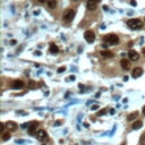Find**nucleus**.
<instances>
[{"label": "nucleus", "instance_id": "1a4fd4ad", "mask_svg": "<svg viewBox=\"0 0 145 145\" xmlns=\"http://www.w3.org/2000/svg\"><path fill=\"white\" fill-rule=\"evenodd\" d=\"M142 75H143V69H142V68L136 67V68H134V69H133L132 76L134 77V78H138V77H141Z\"/></svg>", "mask_w": 145, "mask_h": 145}, {"label": "nucleus", "instance_id": "4468645a", "mask_svg": "<svg viewBox=\"0 0 145 145\" xmlns=\"http://www.w3.org/2000/svg\"><path fill=\"white\" fill-rule=\"evenodd\" d=\"M142 126H143V122L141 121V120H137V121H135L134 124H133L132 127H133V129H134V130H137V129H139Z\"/></svg>", "mask_w": 145, "mask_h": 145}, {"label": "nucleus", "instance_id": "39448f33", "mask_svg": "<svg viewBox=\"0 0 145 145\" xmlns=\"http://www.w3.org/2000/svg\"><path fill=\"white\" fill-rule=\"evenodd\" d=\"M36 138L39 139V141H41V142H44V141H46L48 139V135H46V133L44 132V130H39V132L36 133Z\"/></svg>", "mask_w": 145, "mask_h": 145}, {"label": "nucleus", "instance_id": "20e7f679", "mask_svg": "<svg viewBox=\"0 0 145 145\" xmlns=\"http://www.w3.org/2000/svg\"><path fill=\"white\" fill-rule=\"evenodd\" d=\"M74 17H75V10L72 9H68L63 14V20L65 22H70V20H72Z\"/></svg>", "mask_w": 145, "mask_h": 145}, {"label": "nucleus", "instance_id": "393cba45", "mask_svg": "<svg viewBox=\"0 0 145 145\" xmlns=\"http://www.w3.org/2000/svg\"><path fill=\"white\" fill-rule=\"evenodd\" d=\"M26 126L28 127V124H23V125H22V128H26Z\"/></svg>", "mask_w": 145, "mask_h": 145}, {"label": "nucleus", "instance_id": "f3484780", "mask_svg": "<svg viewBox=\"0 0 145 145\" xmlns=\"http://www.w3.org/2000/svg\"><path fill=\"white\" fill-rule=\"evenodd\" d=\"M27 86H28L30 89H35V87H36V83L34 82V81H30L28 84H27Z\"/></svg>", "mask_w": 145, "mask_h": 145}, {"label": "nucleus", "instance_id": "bb28decb", "mask_svg": "<svg viewBox=\"0 0 145 145\" xmlns=\"http://www.w3.org/2000/svg\"><path fill=\"white\" fill-rule=\"evenodd\" d=\"M130 5H132V6H136V2H135V1H132V2H130Z\"/></svg>", "mask_w": 145, "mask_h": 145}, {"label": "nucleus", "instance_id": "0eeeda50", "mask_svg": "<svg viewBox=\"0 0 145 145\" xmlns=\"http://www.w3.org/2000/svg\"><path fill=\"white\" fill-rule=\"evenodd\" d=\"M24 82H22V81H19V79H16V81H14L13 83H11V87L15 90H18V89H23L24 87Z\"/></svg>", "mask_w": 145, "mask_h": 145}, {"label": "nucleus", "instance_id": "6e6552de", "mask_svg": "<svg viewBox=\"0 0 145 145\" xmlns=\"http://www.w3.org/2000/svg\"><path fill=\"white\" fill-rule=\"evenodd\" d=\"M128 57H129V59L132 60V61H136V60L139 59V54L136 52V51H134V50H129Z\"/></svg>", "mask_w": 145, "mask_h": 145}, {"label": "nucleus", "instance_id": "2f4dec72", "mask_svg": "<svg viewBox=\"0 0 145 145\" xmlns=\"http://www.w3.org/2000/svg\"><path fill=\"white\" fill-rule=\"evenodd\" d=\"M142 52H143V53H145V48H144V49L142 50Z\"/></svg>", "mask_w": 145, "mask_h": 145}, {"label": "nucleus", "instance_id": "7ed1b4c3", "mask_svg": "<svg viewBox=\"0 0 145 145\" xmlns=\"http://www.w3.org/2000/svg\"><path fill=\"white\" fill-rule=\"evenodd\" d=\"M84 39L89 43H92V42H94V40H95V34H94L93 31L87 30L85 33H84Z\"/></svg>", "mask_w": 145, "mask_h": 145}, {"label": "nucleus", "instance_id": "4be33fe9", "mask_svg": "<svg viewBox=\"0 0 145 145\" xmlns=\"http://www.w3.org/2000/svg\"><path fill=\"white\" fill-rule=\"evenodd\" d=\"M65 70H66V67L63 66V67H60V68H58V70H57V72H59V74H61V72H63Z\"/></svg>", "mask_w": 145, "mask_h": 145}, {"label": "nucleus", "instance_id": "7c9ffc66", "mask_svg": "<svg viewBox=\"0 0 145 145\" xmlns=\"http://www.w3.org/2000/svg\"><path fill=\"white\" fill-rule=\"evenodd\" d=\"M143 113L145 115V106H144V108H143Z\"/></svg>", "mask_w": 145, "mask_h": 145}, {"label": "nucleus", "instance_id": "aec40b11", "mask_svg": "<svg viewBox=\"0 0 145 145\" xmlns=\"http://www.w3.org/2000/svg\"><path fill=\"white\" fill-rule=\"evenodd\" d=\"M10 138V134L9 133H5L2 135V141H8Z\"/></svg>", "mask_w": 145, "mask_h": 145}, {"label": "nucleus", "instance_id": "f8f14e48", "mask_svg": "<svg viewBox=\"0 0 145 145\" xmlns=\"http://www.w3.org/2000/svg\"><path fill=\"white\" fill-rule=\"evenodd\" d=\"M6 127L9 129V130H11V132H15L18 126H17V124H16L15 121H8V122L6 124Z\"/></svg>", "mask_w": 145, "mask_h": 145}, {"label": "nucleus", "instance_id": "9d476101", "mask_svg": "<svg viewBox=\"0 0 145 145\" xmlns=\"http://www.w3.org/2000/svg\"><path fill=\"white\" fill-rule=\"evenodd\" d=\"M96 6H98V1H93V0H90V1H87V3H86V7H87L89 10H95Z\"/></svg>", "mask_w": 145, "mask_h": 145}, {"label": "nucleus", "instance_id": "b1692460", "mask_svg": "<svg viewBox=\"0 0 145 145\" xmlns=\"http://www.w3.org/2000/svg\"><path fill=\"white\" fill-rule=\"evenodd\" d=\"M75 79V76H69L68 78H67V81H74Z\"/></svg>", "mask_w": 145, "mask_h": 145}, {"label": "nucleus", "instance_id": "9b49d317", "mask_svg": "<svg viewBox=\"0 0 145 145\" xmlns=\"http://www.w3.org/2000/svg\"><path fill=\"white\" fill-rule=\"evenodd\" d=\"M120 65H121L122 69L124 70H128L130 69V61L127 59H122L121 61H120Z\"/></svg>", "mask_w": 145, "mask_h": 145}, {"label": "nucleus", "instance_id": "c756f323", "mask_svg": "<svg viewBox=\"0 0 145 145\" xmlns=\"http://www.w3.org/2000/svg\"><path fill=\"white\" fill-rule=\"evenodd\" d=\"M60 124H61V121H57V122H56V124H54V125H56V126H57V125H60Z\"/></svg>", "mask_w": 145, "mask_h": 145}, {"label": "nucleus", "instance_id": "a878e982", "mask_svg": "<svg viewBox=\"0 0 145 145\" xmlns=\"http://www.w3.org/2000/svg\"><path fill=\"white\" fill-rule=\"evenodd\" d=\"M35 54L36 56H41V52L40 51H35Z\"/></svg>", "mask_w": 145, "mask_h": 145}, {"label": "nucleus", "instance_id": "c85d7f7f", "mask_svg": "<svg viewBox=\"0 0 145 145\" xmlns=\"http://www.w3.org/2000/svg\"><path fill=\"white\" fill-rule=\"evenodd\" d=\"M92 109H93V110H96V109H98V107H96V106H93Z\"/></svg>", "mask_w": 145, "mask_h": 145}, {"label": "nucleus", "instance_id": "f03ea898", "mask_svg": "<svg viewBox=\"0 0 145 145\" xmlns=\"http://www.w3.org/2000/svg\"><path fill=\"white\" fill-rule=\"evenodd\" d=\"M103 41L106 43H109V44H117L119 42V39L115 34H108V35H104Z\"/></svg>", "mask_w": 145, "mask_h": 145}, {"label": "nucleus", "instance_id": "5701e85b", "mask_svg": "<svg viewBox=\"0 0 145 145\" xmlns=\"http://www.w3.org/2000/svg\"><path fill=\"white\" fill-rule=\"evenodd\" d=\"M3 128H5V124H2V122H1V124H0V132H1V133H2Z\"/></svg>", "mask_w": 145, "mask_h": 145}, {"label": "nucleus", "instance_id": "dca6fc26", "mask_svg": "<svg viewBox=\"0 0 145 145\" xmlns=\"http://www.w3.org/2000/svg\"><path fill=\"white\" fill-rule=\"evenodd\" d=\"M137 116H138V111H134V112H132V113H130V115H129L128 117H127V120H128V121H132V120H134V119H135L136 117H137Z\"/></svg>", "mask_w": 145, "mask_h": 145}, {"label": "nucleus", "instance_id": "473e14b6", "mask_svg": "<svg viewBox=\"0 0 145 145\" xmlns=\"http://www.w3.org/2000/svg\"><path fill=\"white\" fill-rule=\"evenodd\" d=\"M121 145H125V143H122V144H121Z\"/></svg>", "mask_w": 145, "mask_h": 145}, {"label": "nucleus", "instance_id": "423d86ee", "mask_svg": "<svg viewBox=\"0 0 145 145\" xmlns=\"http://www.w3.org/2000/svg\"><path fill=\"white\" fill-rule=\"evenodd\" d=\"M37 126H39V122L37 121H31L30 124H28V127H27V128H28V133H30L31 135H34Z\"/></svg>", "mask_w": 145, "mask_h": 145}, {"label": "nucleus", "instance_id": "cd10ccee", "mask_svg": "<svg viewBox=\"0 0 145 145\" xmlns=\"http://www.w3.org/2000/svg\"><path fill=\"white\" fill-rule=\"evenodd\" d=\"M128 46H129V48H132V46H133V42H129L128 43Z\"/></svg>", "mask_w": 145, "mask_h": 145}, {"label": "nucleus", "instance_id": "a211bd4d", "mask_svg": "<svg viewBox=\"0 0 145 145\" xmlns=\"http://www.w3.org/2000/svg\"><path fill=\"white\" fill-rule=\"evenodd\" d=\"M139 144L141 145H145V133H143L141 135V138H139Z\"/></svg>", "mask_w": 145, "mask_h": 145}, {"label": "nucleus", "instance_id": "412c9836", "mask_svg": "<svg viewBox=\"0 0 145 145\" xmlns=\"http://www.w3.org/2000/svg\"><path fill=\"white\" fill-rule=\"evenodd\" d=\"M107 112H108V110H107V109H102L101 111L98 112V116H103V115H106Z\"/></svg>", "mask_w": 145, "mask_h": 145}, {"label": "nucleus", "instance_id": "ddd939ff", "mask_svg": "<svg viewBox=\"0 0 145 145\" xmlns=\"http://www.w3.org/2000/svg\"><path fill=\"white\" fill-rule=\"evenodd\" d=\"M49 50H50V52L51 53H58L59 52V49H58V46H57L54 43H51V44H50Z\"/></svg>", "mask_w": 145, "mask_h": 145}, {"label": "nucleus", "instance_id": "2eb2a0df", "mask_svg": "<svg viewBox=\"0 0 145 145\" xmlns=\"http://www.w3.org/2000/svg\"><path fill=\"white\" fill-rule=\"evenodd\" d=\"M101 56H102L103 58H112V57H113V53H112L111 51H102V52H101Z\"/></svg>", "mask_w": 145, "mask_h": 145}, {"label": "nucleus", "instance_id": "6ab92c4d", "mask_svg": "<svg viewBox=\"0 0 145 145\" xmlns=\"http://www.w3.org/2000/svg\"><path fill=\"white\" fill-rule=\"evenodd\" d=\"M48 6L50 7V8H54V7L57 6V1H48Z\"/></svg>", "mask_w": 145, "mask_h": 145}, {"label": "nucleus", "instance_id": "f257e3e1", "mask_svg": "<svg viewBox=\"0 0 145 145\" xmlns=\"http://www.w3.org/2000/svg\"><path fill=\"white\" fill-rule=\"evenodd\" d=\"M127 25L130 30H141L143 27V23L139 19H129L127 22Z\"/></svg>", "mask_w": 145, "mask_h": 145}]
</instances>
